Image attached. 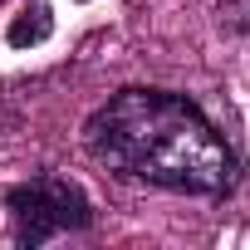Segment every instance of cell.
<instances>
[{
  "instance_id": "obj_1",
  "label": "cell",
  "mask_w": 250,
  "mask_h": 250,
  "mask_svg": "<svg viewBox=\"0 0 250 250\" xmlns=\"http://www.w3.org/2000/svg\"><path fill=\"white\" fill-rule=\"evenodd\" d=\"M93 157L113 172L162 187V191H191V196H221L235 177V162L216 128L172 93L128 88L118 93L88 128Z\"/></svg>"
},
{
  "instance_id": "obj_2",
  "label": "cell",
  "mask_w": 250,
  "mask_h": 250,
  "mask_svg": "<svg viewBox=\"0 0 250 250\" xmlns=\"http://www.w3.org/2000/svg\"><path fill=\"white\" fill-rule=\"evenodd\" d=\"M10 216H15V240L20 245H44L59 230H83L88 226V196L64 182V177H35L25 187H15L5 196Z\"/></svg>"
},
{
  "instance_id": "obj_3",
  "label": "cell",
  "mask_w": 250,
  "mask_h": 250,
  "mask_svg": "<svg viewBox=\"0 0 250 250\" xmlns=\"http://www.w3.org/2000/svg\"><path fill=\"white\" fill-rule=\"evenodd\" d=\"M49 30H54V15H49L44 5H30V10H20V15L10 20L5 40H10L15 49H30V44H44V40H49Z\"/></svg>"
}]
</instances>
